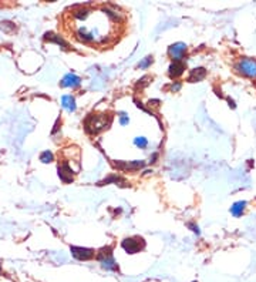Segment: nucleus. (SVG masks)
Masks as SVG:
<instances>
[{
	"instance_id": "obj_5",
	"label": "nucleus",
	"mask_w": 256,
	"mask_h": 282,
	"mask_svg": "<svg viewBox=\"0 0 256 282\" xmlns=\"http://www.w3.org/2000/svg\"><path fill=\"white\" fill-rule=\"evenodd\" d=\"M185 52H186V44H185V43H181V41L171 44L168 49L169 57H171L174 62H182Z\"/></svg>"
},
{
	"instance_id": "obj_20",
	"label": "nucleus",
	"mask_w": 256,
	"mask_h": 282,
	"mask_svg": "<svg viewBox=\"0 0 256 282\" xmlns=\"http://www.w3.org/2000/svg\"><path fill=\"white\" fill-rule=\"evenodd\" d=\"M188 227L191 228V229H192V231H194V232H195V234L200 235V228H198V225H195V224H192V222H189V224H188Z\"/></svg>"
},
{
	"instance_id": "obj_2",
	"label": "nucleus",
	"mask_w": 256,
	"mask_h": 282,
	"mask_svg": "<svg viewBox=\"0 0 256 282\" xmlns=\"http://www.w3.org/2000/svg\"><path fill=\"white\" fill-rule=\"evenodd\" d=\"M97 259L100 261L101 268L105 269V271H117L118 269L117 262H115L114 257H112L111 247H105L103 250H100V252L97 254Z\"/></svg>"
},
{
	"instance_id": "obj_10",
	"label": "nucleus",
	"mask_w": 256,
	"mask_h": 282,
	"mask_svg": "<svg viewBox=\"0 0 256 282\" xmlns=\"http://www.w3.org/2000/svg\"><path fill=\"white\" fill-rule=\"evenodd\" d=\"M207 76V70L204 67H198V69H194L188 76V81L189 83H197V81H202Z\"/></svg>"
},
{
	"instance_id": "obj_15",
	"label": "nucleus",
	"mask_w": 256,
	"mask_h": 282,
	"mask_svg": "<svg viewBox=\"0 0 256 282\" xmlns=\"http://www.w3.org/2000/svg\"><path fill=\"white\" fill-rule=\"evenodd\" d=\"M54 160V156H53V153L51 151H43L40 154V161L41 163H44V164H48V163H51Z\"/></svg>"
},
{
	"instance_id": "obj_21",
	"label": "nucleus",
	"mask_w": 256,
	"mask_h": 282,
	"mask_svg": "<svg viewBox=\"0 0 256 282\" xmlns=\"http://www.w3.org/2000/svg\"><path fill=\"white\" fill-rule=\"evenodd\" d=\"M179 88H181V83H179V81H175V83H174V84L171 86V90H172L174 93H175V91H178Z\"/></svg>"
},
{
	"instance_id": "obj_6",
	"label": "nucleus",
	"mask_w": 256,
	"mask_h": 282,
	"mask_svg": "<svg viewBox=\"0 0 256 282\" xmlns=\"http://www.w3.org/2000/svg\"><path fill=\"white\" fill-rule=\"evenodd\" d=\"M72 255L79 261H88V259L94 258V250H90V248H84V247H72Z\"/></svg>"
},
{
	"instance_id": "obj_12",
	"label": "nucleus",
	"mask_w": 256,
	"mask_h": 282,
	"mask_svg": "<svg viewBox=\"0 0 256 282\" xmlns=\"http://www.w3.org/2000/svg\"><path fill=\"white\" fill-rule=\"evenodd\" d=\"M44 39L48 40V41H54V43H57L58 46H61L63 49H69V44H67L60 36H57L54 33H46V34H44Z\"/></svg>"
},
{
	"instance_id": "obj_4",
	"label": "nucleus",
	"mask_w": 256,
	"mask_h": 282,
	"mask_svg": "<svg viewBox=\"0 0 256 282\" xmlns=\"http://www.w3.org/2000/svg\"><path fill=\"white\" fill-rule=\"evenodd\" d=\"M121 247L128 254H137L144 248V241H143V238H138V237L137 238H125L121 243Z\"/></svg>"
},
{
	"instance_id": "obj_19",
	"label": "nucleus",
	"mask_w": 256,
	"mask_h": 282,
	"mask_svg": "<svg viewBox=\"0 0 256 282\" xmlns=\"http://www.w3.org/2000/svg\"><path fill=\"white\" fill-rule=\"evenodd\" d=\"M130 123V118L125 113H120V124L121 125H127Z\"/></svg>"
},
{
	"instance_id": "obj_13",
	"label": "nucleus",
	"mask_w": 256,
	"mask_h": 282,
	"mask_svg": "<svg viewBox=\"0 0 256 282\" xmlns=\"http://www.w3.org/2000/svg\"><path fill=\"white\" fill-rule=\"evenodd\" d=\"M245 208H246V201H238V203H235L231 207V212L235 217H240L243 214V211H245Z\"/></svg>"
},
{
	"instance_id": "obj_23",
	"label": "nucleus",
	"mask_w": 256,
	"mask_h": 282,
	"mask_svg": "<svg viewBox=\"0 0 256 282\" xmlns=\"http://www.w3.org/2000/svg\"><path fill=\"white\" fill-rule=\"evenodd\" d=\"M0 271H2V268H0Z\"/></svg>"
},
{
	"instance_id": "obj_7",
	"label": "nucleus",
	"mask_w": 256,
	"mask_h": 282,
	"mask_svg": "<svg viewBox=\"0 0 256 282\" xmlns=\"http://www.w3.org/2000/svg\"><path fill=\"white\" fill-rule=\"evenodd\" d=\"M73 175H74V171H73V168L69 164V161H61L58 164V177H60V180L66 182V184H69V182L73 181Z\"/></svg>"
},
{
	"instance_id": "obj_11",
	"label": "nucleus",
	"mask_w": 256,
	"mask_h": 282,
	"mask_svg": "<svg viewBox=\"0 0 256 282\" xmlns=\"http://www.w3.org/2000/svg\"><path fill=\"white\" fill-rule=\"evenodd\" d=\"M61 106H63V109H66L67 111H76L77 109V106H76V100H74V97L73 96H63L61 97Z\"/></svg>"
},
{
	"instance_id": "obj_9",
	"label": "nucleus",
	"mask_w": 256,
	"mask_h": 282,
	"mask_svg": "<svg viewBox=\"0 0 256 282\" xmlns=\"http://www.w3.org/2000/svg\"><path fill=\"white\" fill-rule=\"evenodd\" d=\"M185 70V64L184 62H172L171 63V66H169L168 69V74L171 78H176L179 77Z\"/></svg>"
},
{
	"instance_id": "obj_17",
	"label": "nucleus",
	"mask_w": 256,
	"mask_h": 282,
	"mask_svg": "<svg viewBox=\"0 0 256 282\" xmlns=\"http://www.w3.org/2000/svg\"><path fill=\"white\" fill-rule=\"evenodd\" d=\"M151 63H152V56H147L143 62H140L138 67H140V69H148V67L151 66Z\"/></svg>"
},
{
	"instance_id": "obj_14",
	"label": "nucleus",
	"mask_w": 256,
	"mask_h": 282,
	"mask_svg": "<svg viewBox=\"0 0 256 282\" xmlns=\"http://www.w3.org/2000/svg\"><path fill=\"white\" fill-rule=\"evenodd\" d=\"M118 167L121 168H128V170H137V168H141V167H144L145 163L144 161H131V163H118Z\"/></svg>"
},
{
	"instance_id": "obj_22",
	"label": "nucleus",
	"mask_w": 256,
	"mask_h": 282,
	"mask_svg": "<svg viewBox=\"0 0 256 282\" xmlns=\"http://www.w3.org/2000/svg\"><path fill=\"white\" fill-rule=\"evenodd\" d=\"M228 103H229V107H232V109L236 107V104H235V102H233L232 99H228Z\"/></svg>"
},
{
	"instance_id": "obj_16",
	"label": "nucleus",
	"mask_w": 256,
	"mask_h": 282,
	"mask_svg": "<svg viewBox=\"0 0 256 282\" xmlns=\"http://www.w3.org/2000/svg\"><path fill=\"white\" fill-rule=\"evenodd\" d=\"M134 144H136V147H138V149L144 150L148 147V140L145 137H137V138H134Z\"/></svg>"
},
{
	"instance_id": "obj_3",
	"label": "nucleus",
	"mask_w": 256,
	"mask_h": 282,
	"mask_svg": "<svg viewBox=\"0 0 256 282\" xmlns=\"http://www.w3.org/2000/svg\"><path fill=\"white\" fill-rule=\"evenodd\" d=\"M236 70L246 77L256 78V60L253 59H242L236 64Z\"/></svg>"
},
{
	"instance_id": "obj_18",
	"label": "nucleus",
	"mask_w": 256,
	"mask_h": 282,
	"mask_svg": "<svg viewBox=\"0 0 256 282\" xmlns=\"http://www.w3.org/2000/svg\"><path fill=\"white\" fill-rule=\"evenodd\" d=\"M122 178H120V177H117V175H111L110 178H107V180H104L100 185H104V184H110V182H122Z\"/></svg>"
},
{
	"instance_id": "obj_1",
	"label": "nucleus",
	"mask_w": 256,
	"mask_h": 282,
	"mask_svg": "<svg viewBox=\"0 0 256 282\" xmlns=\"http://www.w3.org/2000/svg\"><path fill=\"white\" fill-rule=\"evenodd\" d=\"M86 131L88 134H98L111 124V116L108 114H90L86 120Z\"/></svg>"
},
{
	"instance_id": "obj_8",
	"label": "nucleus",
	"mask_w": 256,
	"mask_h": 282,
	"mask_svg": "<svg viewBox=\"0 0 256 282\" xmlns=\"http://www.w3.org/2000/svg\"><path fill=\"white\" fill-rule=\"evenodd\" d=\"M61 87H69V88H76L81 84V78L79 76H76L74 73H69L66 74L61 80Z\"/></svg>"
}]
</instances>
